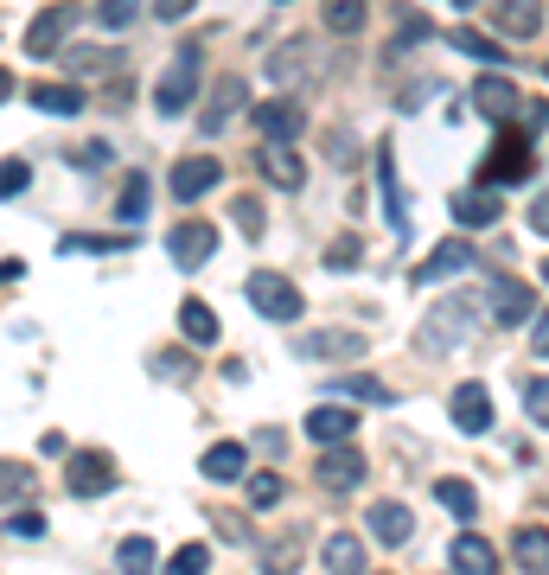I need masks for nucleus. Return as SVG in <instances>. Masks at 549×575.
<instances>
[{"mask_svg":"<svg viewBox=\"0 0 549 575\" xmlns=\"http://www.w3.org/2000/svg\"><path fill=\"white\" fill-rule=\"evenodd\" d=\"M473 320H479V301H473V295H454V301H441L435 313L422 320L415 345H422V352H454V345L473 333Z\"/></svg>","mask_w":549,"mask_h":575,"instance_id":"f03ea898","label":"nucleus"},{"mask_svg":"<svg viewBox=\"0 0 549 575\" xmlns=\"http://www.w3.org/2000/svg\"><path fill=\"white\" fill-rule=\"evenodd\" d=\"M537 173V141L530 135H517V128H505L499 135V148L485 153V166H479V180L485 186H524Z\"/></svg>","mask_w":549,"mask_h":575,"instance_id":"f257e3e1","label":"nucleus"},{"mask_svg":"<svg viewBox=\"0 0 549 575\" xmlns=\"http://www.w3.org/2000/svg\"><path fill=\"white\" fill-rule=\"evenodd\" d=\"M307 51H313L307 38H294V45H282V51H268V77H275V83H294L300 65H307Z\"/></svg>","mask_w":549,"mask_h":575,"instance_id":"72a5a7b5","label":"nucleus"},{"mask_svg":"<svg viewBox=\"0 0 549 575\" xmlns=\"http://www.w3.org/2000/svg\"><path fill=\"white\" fill-rule=\"evenodd\" d=\"M153 563H160L153 537H122V550H115V570L122 575H153Z\"/></svg>","mask_w":549,"mask_h":575,"instance_id":"c85d7f7f","label":"nucleus"},{"mask_svg":"<svg viewBox=\"0 0 549 575\" xmlns=\"http://www.w3.org/2000/svg\"><path fill=\"white\" fill-rule=\"evenodd\" d=\"M397 20H403V26H397V51H403V45H415V38H428V20H422V13H397Z\"/></svg>","mask_w":549,"mask_h":575,"instance_id":"09e8293b","label":"nucleus"},{"mask_svg":"<svg viewBox=\"0 0 549 575\" xmlns=\"http://www.w3.org/2000/svg\"><path fill=\"white\" fill-rule=\"evenodd\" d=\"M65 486H71L77 498H103L115 486V460L103 455V448H90V455H71L65 460Z\"/></svg>","mask_w":549,"mask_h":575,"instance_id":"9b49d317","label":"nucleus"},{"mask_svg":"<svg viewBox=\"0 0 549 575\" xmlns=\"http://www.w3.org/2000/svg\"><path fill=\"white\" fill-rule=\"evenodd\" d=\"M454 7H467V13H473V7H479V0H454Z\"/></svg>","mask_w":549,"mask_h":575,"instance_id":"6e6d98bb","label":"nucleus"},{"mask_svg":"<svg viewBox=\"0 0 549 575\" xmlns=\"http://www.w3.org/2000/svg\"><path fill=\"white\" fill-rule=\"evenodd\" d=\"M365 20H370V0H327V26H332V33L352 38Z\"/></svg>","mask_w":549,"mask_h":575,"instance_id":"473e14b6","label":"nucleus"},{"mask_svg":"<svg viewBox=\"0 0 549 575\" xmlns=\"http://www.w3.org/2000/svg\"><path fill=\"white\" fill-rule=\"evenodd\" d=\"M365 531L377 537V543H409V531H415V518H409V505H397V498H384V505H370V518H365Z\"/></svg>","mask_w":549,"mask_h":575,"instance_id":"aec40b11","label":"nucleus"},{"mask_svg":"<svg viewBox=\"0 0 549 575\" xmlns=\"http://www.w3.org/2000/svg\"><path fill=\"white\" fill-rule=\"evenodd\" d=\"M454 275H473V243H460V237H447V243H435L422 263H415V288H435V281H454Z\"/></svg>","mask_w":549,"mask_h":575,"instance_id":"0eeeda50","label":"nucleus"},{"mask_svg":"<svg viewBox=\"0 0 549 575\" xmlns=\"http://www.w3.org/2000/svg\"><path fill=\"white\" fill-rule=\"evenodd\" d=\"M65 71L71 77H103V71H115V51L110 45H65Z\"/></svg>","mask_w":549,"mask_h":575,"instance_id":"cd10ccee","label":"nucleus"},{"mask_svg":"<svg viewBox=\"0 0 549 575\" xmlns=\"http://www.w3.org/2000/svg\"><path fill=\"white\" fill-rule=\"evenodd\" d=\"M485 307H492V320H499V326H524V320L537 313V288H530V281H517V275H492Z\"/></svg>","mask_w":549,"mask_h":575,"instance_id":"6e6552de","label":"nucleus"},{"mask_svg":"<svg viewBox=\"0 0 549 575\" xmlns=\"http://www.w3.org/2000/svg\"><path fill=\"white\" fill-rule=\"evenodd\" d=\"M33 486V467H20V460H0V493H26Z\"/></svg>","mask_w":549,"mask_h":575,"instance_id":"49530a36","label":"nucleus"},{"mask_svg":"<svg viewBox=\"0 0 549 575\" xmlns=\"http://www.w3.org/2000/svg\"><path fill=\"white\" fill-rule=\"evenodd\" d=\"M218 173H224V166L211 160V153H185L180 166H173V180H167V192L192 205V198H205V192L218 186Z\"/></svg>","mask_w":549,"mask_h":575,"instance_id":"4468645a","label":"nucleus"},{"mask_svg":"<svg viewBox=\"0 0 549 575\" xmlns=\"http://www.w3.org/2000/svg\"><path fill=\"white\" fill-rule=\"evenodd\" d=\"M198 473H205V480H243V473H250V455H243V441H211V448H205V460H198Z\"/></svg>","mask_w":549,"mask_h":575,"instance_id":"4be33fe9","label":"nucleus"},{"mask_svg":"<svg viewBox=\"0 0 549 575\" xmlns=\"http://www.w3.org/2000/svg\"><path fill=\"white\" fill-rule=\"evenodd\" d=\"M135 237H58V256H103V250H128Z\"/></svg>","mask_w":549,"mask_h":575,"instance_id":"c9c22d12","label":"nucleus"},{"mask_svg":"<svg viewBox=\"0 0 549 575\" xmlns=\"http://www.w3.org/2000/svg\"><path fill=\"white\" fill-rule=\"evenodd\" d=\"M0 531H7V537H20V543H38V537H45V511H13V518H7Z\"/></svg>","mask_w":549,"mask_h":575,"instance_id":"a19ab883","label":"nucleus"},{"mask_svg":"<svg viewBox=\"0 0 549 575\" xmlns=\"http://www.w3.org/2000/svg\"><path fill=\"white\" fill-rule=\"evenodd\" d=\"M205 570H211V550L205 543H185V550L167 556V575H205Z\"/></svg>","mask_w":549,"mask_h":575,"instance_id":"4c0bfd02","label":"nucleus"},{"mask_svg":"<svg viewBox=\"0 0 549 575\" xmlns=\"http://www.w3.org/2000/svg\"><path fill=\"white\" fill-rule=\"evenodd\" d=\"M370 333L365 326H332V333H307L300 340V358H365Z\"/></svg>","mask_w":549,"mask_h":575,"instance_id":"f8f14e48","label":"nucleus"},{"mask_svg":"<svg viewBox=\"0 0 549 575\" xmlns=\"http://www.w3.org/2000/svg\"><path fill=\"white\" fill-rule=\"evenodd\" d=\"M250 122L262 128V141H294V135L307 128L300 103H288V96H282V103H256V110H250Z\"/></svg>","mask_w":549,"mask_h":575,"instance_id":"f3484780","label":"nucleus"},{"mask_svg":"<svg viewBox=\"0 0 549 575\" xmlns=\"http://www.w3.org/2000/svg\"><path fill=\"white\" fill-rule=\"evenodd\" d=\"M230 225L243 230V237H262V205L256 198H237V205H230Z\"/></svg>","mask_w":549,"mask_h":575,"instance_id":"c03bdc74","label":"nucleus"},{"mask_svg":"<svg viewBox=\"0 0 549 575\" xmlns=\"http://www.w3.org/2000/svg\"><path fill=\"white\" fill-rule=\"evenodd\" d=\"M377 186H384L390 230H409V205H403V186H397V153H390V141H377Z\"/></svg>","mask_w":549,"mask_h":575,"instance_id":"412c9836","label":"nucleus"},{"mask_svg":"<svg viewBox=\"0 0 549 575\" xmlns=\"http://www.w3.org/2000/svg\"><path fill=\"white\" fill-rule=\"evenodd\" d=\"M103 160H110V148H103V141H90V148H77V166H103Z\"/></svg>","mask_w":549,"mask_h":575,"instance_id":"603ef678","label":"nucleus"},{"mask_svg":"<svg viewBox=\"0 0 549 575\" xmlns=\"http://www.w3.org/2000/svg\"><path fill=\"white\" fill-rule=\"evenodd\" d=\"M524 410H530V422H549V383H544V371H530V378H524Z\"/></svg>","mask_w":549,"mask_h":575,"instance_id":"79ce46f5","label":"nucleus"},{"mask_svg":"<svg viewBox=\"0 0 549 575\" xmlns=\"http://www.w3.org/2000/svg\"><path fill=\"white\" fill-rule=\"evenodd\" d=\"M473 110L485 122H512V115H524V90L505 71H485V77H473Z\"/></svg>","mask_w":549,"mask_h":575,"instance_id":"1a4fd4ad","label":"nucleus"},{"mask_svg":"<svg viewBox=\"0 0 549 575\" xmlns=\"http://www.w3.org/2000/svg\"><path fill=\"white\" fill-rule=\"evenodd\" d=\"M447 416H454V428H467V435H485L492 428V390L485 383H460L447 396Z\"/></svg>","mask_w":549,"mask_h":575,"instance_id":"2eb2a0df","label":"nucleus"},{"mask_svg":"<svg viewBox=\"0 0 549 575\" xmlns=\"http://www.w3.org/2000/svg\"><path fill=\"white\" fill-rule=\"evenodd\" d=\"M33 110L38 115H83V90H77V83H38Z\"/></svg>","mask_w":549,"mask_h":575,"instance_id":"bb28decb","label":"nucleus"},{"mask_svg":"<svg viewBox=\"0 0 549 575\" xmlns=\"http://www.w3.org/2000/svg\"><path fill=\"white\" fill-rule=\"evenodd\" d=\"M454 575H499V550L485 537H454Z\"/></svg>","mask_w":549,"mask_h":575,"instance_id":"5701e85b","label":"nucleus"},{"mask_svg":"<svg viewBox=\"0 0 549 575\" xmlns=\"http://www.w3.org/2000/svg\"><path fill=\"white\" fill-rule=\"evenodd\" d=\"M250 307H256V313H268V320H282V326L307 313L300 288H294L288 275H268V268H262V275H250Z\"/></svg>","mask_w":549,"mask_h":575,"instance_id":"39448f33","label":"nucleus"},{"mask_svg":"<svg viewBox=\"0 0 549 575\" xmlns=\"http://www.w3.org/2000/svg\"><path fill=\"white\" fill-rule=\"evenodd\" d=\"M320 563H327L332 575H365V537H352V531L327 537V550H320Z\"/></svg>","mask_w":549,"mask_h":575,"instance_id":"b1692460","label":"nucleus"},{"mask_svg":"<svg viewBox=\"0 0 549 575\" xmlns=\"http://www.w3.org/2000/svg\"><path fill=\"white\" fill-rule=\"evenodd\" d=\"M332 390H339V396H358V403H390V390L370 383V378H332Z\"/></svg>","mask_w":549,"mask_h":575,"instance_id":"58836bf2","label":"nucleus"},{"mask_svg":"<svg viewBox=\"0 0 549 575\" xmlns=\"http://www.w3.org/2000/svg\"><path fill=\"white\" fill-rule=\"evenodd\" d=\"M256 166H262V173H268L282 192H300V180H307V166H300V153H294L288 141H262Z\"/></svg>","mask_w":549,"mask_h":575,"instance_id":"a211bd4d","label":"nucleus"},{"mask_svg":"<svg viewBox=\"0 0 549 575\" xmlns=\"http://www.w3.org/2000/svg\"><path fill=\"white\" fill-rule=\"evenodd\" d=\"M167 256L192 275V268H205L218 256V225H205V218H185V225L167 230Z\"/></svg>","mask_w":549,"mask_h":575,"instance_id":"20e7f679","label":"nucleus"},{"mask_svg":"<svg viewBox=\"0 0 549 575\" xmlns=\"http://www.w3.org/2000/svg\"><path fill=\"white\" fill-rule=\"evenodd\" d=\"M135 13H141V0H103V7H96V26H103V33H128Z\"/></svg>","mask_w":549,"mask_h":575,"instance_id":"e433bc0d","label":"nucleus"},{"mask_svg":"<svg viewBox=\"0 0 549 575\" xmlns=\"http://www.w3.org/2000/svg\"><path fill=\"white\" fill-rule=\"evenodd\" d=\"M243 110H250V83H243V77H224L218 90H211V103H205V122H198V128H205V135H224Z\"/></svg>","mask_w":549,"mask_h":575,"instance_id":"ddd939ff","label":"nucleus"},{"mask_svg":"<svg viewBox=\"0 0 549 575\" xmlns=\"http://www.w3.org/2000/svg\"><path fill=\"white\" fill-rule=\"evenodd\" d=\"M77 20H83V7H77V0H52V7L38 13L33 26H26V58H52Z\"/></svg>","mask_w":549,"mask_h":575,"instance_id":"423d86ee","label":"nucleus"},{"mask_svg":"<svg viewBox=\"0 0 549 575\" xmlns=\"http://www.w3.org/2000/svg\"><path fill=\"white\" fill-rule=\"evenodd\" d=\"M180 333H185L192 345H218L224 326H218V313H211V307L192 295V301H180Z\"/></svg>","mask_w":549,"mask_h":575,"instance_id":"393cba45","label":"nucleus"},{"mask_svg":"<svg viewBox=\"0 0 549 575\" xmlns=\"http://www.w3.org/2000/svg\"><path fill=\"white\" fill-rule=\"evenodd\" d=\"M26 186H33V166L26 160H0V198H20Z\"/></svg>","mask_w":549,"mask_h":575,"instance_id":"ea45409f","label":"nucleus"},{"mask_svg":"<svg viewBox=\"0 0 549 575\" xmlns=\"http://www.w3.org/2000/svg\"><path fill=\"white\" fill-rule=\"evenodd\" d=\"M499 26H505V38H537L544 33V0H512Z\"/></svg>","mask_w":549,"mask_h":575,"instance_id":"c756f323","label":"nucleus"},{"mask_svg":"<svg viewBox=\"0 0 549 575\" xmlns=\"http://www.w3.org/2000/svg\"><path fill=\"white\" fill-rule=\"evenodd\" d=\"M294 563H300V537H282L268 556V575H294Z\"/></svg>","mask_w":549,"mask_h":575,"instance_id":"a18cd8bd","label":"nucleus"},{"mask_svg":"<svg viewBox=\"0 0 549 575\" xmlns=\"http://www.w3.org/2000/svg\"><path fill=\"white\" fill-rule=\"evenodd\" d=\"M499 218H505V205H499V192H492V186L454 192V225H473V230H485V225H499Z\"/></svg>","mask_w":549,"mask_h":575,"instance_id":"6ab92c4d","label":"nucleus"},{"mask_svg":"<svg viewBox=\"0 0 549 575\" xmlns=\"http://www.w3.org/2000/svg\"><path fill=\"white\" fill-rule=\"evenodd\" d=\"M447 45H454V51H467V58H479V65H492V71H505V45H499V38H485V33H473V26H454Z\"/></svg>","mask_w":549,"mask_h":575,"instance_id":"a878e982","label":"nucleus"},{"mask_svg":"<svg viewBox=\"0 0 549 575\" xmlns=\"http://www.w3.org/2000/svg\"><path fill=\"white\" fill-rule=\"evenodd\" d=\"M352 435H358V416H352V410L313 403V416H307V441H313V448H339V441H352Z\"/></svg>","mask_w":549,"mask_h":575,"instance_id":"dca6fc26","label":"nucleus"},{"mask_svg":"<svg viewBox=\"0 0 549 575\" xmlns=\"http://www.w3.org/2000/svg\"><path fill=\"white\" fill-rule=\"evenodd\" d=\"M198 0H153V20H185Z\"/></svg>","mask_w":549,"mask_h":575,"instance_id":"3c124183","label":"nucleus"},{"mask_svg":"<svg viewBox=\"0 0 549 575\" xmlns=\"http://www.w3.org/2000/svg\"><path fill=\"white\" fill-rule=\"evenodd\" d=\"M198 65H205V51L185 45L180 58H173V71L153 83V110H160V122H173V115L192 110V96H198Z\"/></svg>","mask_w":549,"mask_h":575,"instance_id":"7ed1b4c3","label":"nucleus"},{"mask_svg":"<svg viewBox=\"0 0 549 575\" xmlns=\"http://www.w3.org/2000/svg\"><path fill=\"white\" fill-rule=\"evenodd\" d=\"M517 563H524L530 575L549 570V537H544V525H524V531H517Z\"/></svg>","mask_w":549,"mask_h":575,"instance_id":"2f4dec72","label":"nucleus"},{"mask_svg":"<svg viewBox=\"0 0 549 575\" xmlns=\"http://www.w3.org/2000/svg\"><path fill=\"white\" fill-rule=\"evenodd\" d=\"M435 498L447 505V511H454V518H467V525H473L479 498H473V486H467V480H435Z\"/></svg>","mask_w":549,"mask_h":575,"instance_id":"f704fd0d","label":"nucleus"},{"mask_svg":"<svg viewBox=\"0 0 549 575\" xmlns=\"http://www.w3.org/2000/svg\"><path fill=\"white\" fill-rule=\"evenodd\" d=\"M327 263L332 268H352V263H358V237H339V243L327 250Z\"/></svg>","mask_w":549,"mask_h":575,"instance_id":"8fccbe9b","label":"nucleus"},{"mask_svg":"<svg viewBox=\"0 0 549 575\" xmlns=\"http://www.w3.org/2000/svg\"><path fill=\"white\" fill-rule=\"evenodd\" d=\"M20 275H26V263H20V256H7V263H0V288H7V281H20Z\"/></svg>","mask_w":549,"mask_h":575,"instance_id":"864d4df0","label":"nucleus"},{"mask_svg":"<svg viewBox=\"0 0 549 575\" xmlns=\"http://www.w3.org/2000/svg\"><path fill=\"white\" fill-rule=\"evenodd\" d=\"M153 371H160V378H173V383H185V378H192V358H185V352H160V358H153Z\"/></svg>","mask_w":549,"mask_h":575,"instance_id":"de8ad7c7","label":"nucleus"},{"mask_svg":"<svg viewBox=\"0 0 549 575\" xmlns=\"http://www.w3.org/2000/svg\"><path fill=\"white\" fill-rule=\"evenodd\" d=\"M147 198H153L147 173H128V180H122V205H115V218H122V225H141V218H147Z\"/></svg>","mask_w":549,"mask_h":575,"instance_id":"7c9ffc66","label":"nucleus"},{"mask_svg":"<svg viewBox=\"0 0 549 575\" xmlns=\"http://www.w3.org/2000/svg\"><path fill=\"white\" fill-rule=\"evenodd\" d=\"M313 480H320L327 493H352V486L365 480V455H358L352 441H339V448H320V460H313Z\"/></svg>","mask_w":549,"mask_h":575,"instance_id":"9d476101","label":"nucleus"},{"mask_svg":"<svg viewBox=\"0 0 549 575\" xmlns=\"http://www.w3.org/2000/svg\"><path fill=\"white\" fill-rule=\"evenodd\" d=\"M7 96H13V71H0V103H7Z\"/></svg>","mask_w":549,"mask_h":575,"instance_id":"5fc2aeb1","label":"nucleus"},{"mask_svg":"<svg viewBox=\"0 0 549 575\" xmlns=\"http://www.w3.org/2000/svg\"><path fill=\"white\" fill-rule=\"evenodd\" d=\"M250 505H256V511L282 505V473H256V480H250Z\"/></svg>","mask_w":549,"mask_h":575,"instance_id":"37998d69","label":"nucleus"}]
</instances>
